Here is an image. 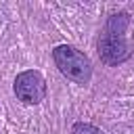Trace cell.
<instances>
[{"mask_svg":"<svg viewBox=\"0 0 134 134\" xmlns=\"http://www.w3.org/2000/svg\"><path fill=\"white\" fill-rule=\"evenodd\" d=\"M128 27V15L119 13V15H111L105 31L98 38V54L103 59V63L107 65H119L130 57V46L124 38V31Z\"/></svg>","mask_w":134,"mask_h":134,"instance_id":"obj_1","label":"cell"},{"mask_svg":"<svg viewBox=\"0 0 134 134\" xmlns=\"http://www.w3.org/2000/svg\"><path fill=\"white\" fill-rule=\"evenodd\" d=\"M52 59L59 67V71L69 77L71 82L75 84H88L90 82V75H92V65H90V59L80 52L77 48L73 46H57L52 50Z\"/></svg>","mask_w":134,"mask_h":134,"instance_id":"obj_2","label":"cell"},{"mask_svg":"<svg viewBox=\"0 0 134 134\" xmlns=\"http://www.w3.org/2000/svg\"><path fill=\"white\" fill-rule=\"evenodd\" d=\"M15 94L27 105H36L46 94V82L38 71H23L15 77Z\"/></svg>","mask_w":134,"mask_h":134,"instance_id":"obj_3","label":"cell"},{"mask_svg":"<svg viewBox=\"0 0 134 134\" xmlns=\"http://www.w3.org/2000/svg\"><path fill=\"white\" fill-rule=\"evenodd\" d=\"M73 132H75V134H103L100 130H96V128H92V126H84V124H75V126H73Z\"/></svg>","mask_w":134,"mask_h":134,"instance_id":"obj_4","label":"cell"}]
</instances>
